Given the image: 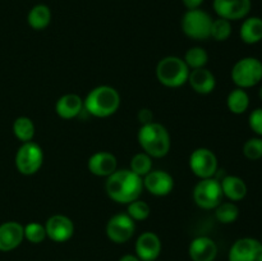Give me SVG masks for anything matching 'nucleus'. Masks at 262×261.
<instances>
[{"instance_id": "1", "label": "nucleus", "mask_w": 262, "mask_h": 261, "mask_svg": "<svg viewBox=\"0 0 262 261\" xmlns=\"http://www.w3.org/2000/svg\"><path fill=\"white\" fill-rule=\"evenodd\" d=\"M105 191L114 202L128 205L141 197L143 191V181L130 169H117L106 178Z\"/></svg>"}, {"instance_id": "2", "label": "nucleus", "mask_w": 262, "mask_h": 261, "mask_svg": "<svg viewBox=\"0 0 262 261\" xmlns=\"http://www.w3.org/2000/svg\"><path fill=\"white\" fill-rule=\"evenodd\" d=\"M119 106V92L107 84L95 87L83 99V109L95 118L112 117L118 112Z\"/></svg>"}, {"instance_id": "3", "label": "nucleus", "mask_w": 262, "mask_h": 261, "mask_svg": "<svg viewBox=\"0 0 262 261\" xmlns=\"http://www.w3.org/2000/svg\"><path fill=\"white\" fill-rule=\"evenodd\" d=\"M137 140L143 153L152 159H161L170 151L171 140L169 130L163 124L151 122L141 125L137 133Z\"/></svg>"}, {"instance_id": "4", "label": "nucleus", "mask_w": 262, "mask_h": 261, "mask_svg": "<svg viewBox=\"0 0 262 261\" xmlns=\"http://www.w3.org/2000/svg\"><path fill=\"white\" fill-rule=\"evenodd\" d=\"M191 69L182 58L168 55L160 59L156 66V78L163 86L169 89H178L188 82Z\"/></svg>"}, {"instance_id": "5", "label": "nucleus", "mask_w": 262, "mask_h": 261, "mask_svg": "<svg viewBox=\"0 0 262 261\" xmlns=\"http://www.w3.org/2000/svg\"><path fill=\"white\" fill-rule=\"evenodd\" d=\"M233 83L243 90L257 86L262 81V61L255 56H245L235 61L230 72Z\"/></svg>"}, {"instance_id": "6", "label": "nucleus", "mask_w": 262, "mask_h": 261, "mask_svg": "<svg viewBox=\"0 0 262 261\" xmlns=\"http://www.w3.org/2000/svg\"><path fill=\"white\" fill-rule=\"evenodd\" d=\"M211 25V15L200 8L187 10L181 22V27L184 35L196 41H205L210 38Z\"/></svg>"}, {"instance_id": "7", "label": "nucleus", "mask_w": 262, "mask_h": 261, "mask_svg": "<svg viewBox=\"0 0 262 261\" xmlns=\"http://www.w3.org/2000/svg\"><path fill=\"white\" fill-rule=\"evenodd\" d=\"M15 168L23 176H33L43 164V151L38 143L30 141L19 146L15 154Z\"/></svg>"}, {"instance_id": "8", "label": "nucleus", "mask_w": 262, "mask_h": 261, "mask_svg": "<svg viewBox=\"0 0 262 261\" xmlns=\"http://www.w3.org/2000/svg\"><path fill=\"white\" fill-rule=\"evenodd\" d=\"M223 189L220 181L215 177L200 179L193 188V200L200 209L212 210L223 201Z\"/></svg>"}, {"instance_id": "9", "label": "nucleus", "mask_w": 262, "mask_h": 261, "mask_svg": "<svg viewBox=\"0 0 262 261\" xmlns=\"http://www.w3.org/2000/svg\"><path fill=\"white\" fill-rule=\"evenodd\" d=\"M189 168L197 178H212L217 173L219 161L214 151L207 147H199L189 155Z\"/></svg>"}, {"instance_id": "10", "label": "nucleus", "mask_w": 262, "mask_h": 261, "mask_svg": "<svg viewBox=\"0 0 262 261\" xmlns=\"http://www.w3.org/2000/svg\"><path fill=\"white\" fill-rule=\"evenodd\" d=\"M136 222L127 212H118L113 215L106 223V237L115 245L127 243L135 235Z\"/></svg>"}, {"instance_id": "11", "label": "nucleus", "mask_w": 262, "mask_h": 261, "mask_svg": "<svg viewBox=\"0 0 262 261\" xmlns=\"http://www.w3.org/2000/svg\"><path fill=\"white\" fill-rule=\"evenodd\" d=\"M229 261H262L261 241L252 237H243L235 241L228 255Z\"/></svg>"}, {"instance_id": "12", "label": "nucleus", "mask_w": 262, "mask_h": 261, "mask_svg": "<svg viewBox=\"0 0 262 261\" xmlns=\"http://www.w3.org/2000/svg\"><path fill=\"white\" fill-rule=\"evenodd\" d=\"M43 225H45L48 238L55 243L67 242L74 234V223L67 215H51Z\"/></svg>"}, {"instance_id": "13", "label": "nucleus", "mask_w": 262, "mask_h": 261, "mask_svg": "<svg viewBox=\"0 0 262 261\" xmlns=\"http://www.w3.org/2000/svg\"><path fill=\"white\" fill-rule=\"evenodd\" d=\"M212 8L217 17L232 22L245 19L250 14L252 3L251 0H214Z\"/></svg>"}, {"instance_id": "14", "label": "nucleus", "mask_w": 262, "mask_h": 261, "mask_svg": "<svg viewBox=\"0 0 262 261\" xmlns=\"http://www.w3.org/2000/svg\"><path fill=\"white\" fill-rule=\"evenodd\" d=\"M143 189L156 197L168 196L174 188V178L165 170H151L142 178Z\"/></svg>"}, {"instance_id": "15", "label": "nucleus", "mask_w": 262, "mask_h": 261, "mask_svg": "<svg viewBox=\"0 0 262 261\" xmlns=\"http://www.w3.org/2000/svg\"><path fill=\"white\" fill-rule=\"evenodd\" d=\"M163 243L160 237L154 232H143L138 235L135 251L141 261H155L160 256Z\"/></svg>"}, {"instance_id": "16", "label": "nucleus", "mask_w": 262, "mask_h": 261, "mask_svg": "<svg viewBox=\"0 0 262 261\" xmlns=\"http://www.w3.org/2000/svg\"><path fill=\"white\" fill-rule=\"evenodd\" d=\"M87 168L94 176L107 178L118 169V160L109 151H97L89 158Z\"/></svg>"}, {"instance_id": "17", "label": "nucleus", "mask_w": 262, "mask_h": 261, "mask_svg": "<svg viewBox=\"0 0 262 261\" xmlns=\"http://www.w3.org/2000/svg\"><path fill=\"white\" fill-rule=\"evenodd\" d=\"M25 240L23 225L18 222H5L0 224V251L10 252L20 246Z\"/></svg>"}, {"instance_id": "18", "label": "nucleus", "mask_w": 262, "mask_h": 261, "mask_svg": "<svg viewBox=\"0 0 262 261\" xmlns=\"http://www.w3.org/2000/svg\"><path fill=\"white\" fill-rule=\"evenodd\" d=\"M188 255L192 261H215L217 256L216 242L207 235L193 238L188 246Z\"/></svg>"}, {"instance_id": "19", "label": "nucleus", "mask_w": 262, "mask_h": 261, "mask_svg": "<svg viewBox=\"0 0 262 261\" xmlns=\"http://www.w3.org/2000/svg\"><path fill=\"white\" fill-rule=\"evenodd\" d=\"M188 83L194 92L200 95H209L216 87V78L214 73L206 67L204 68L191 69L188 77Z\"/></svg>"}, {"instance_id": "20", "label": "nucleus", "mask_w": 262, "mask_h": 261, "mask_svg": "<svg viewBox=\"0 0 262 261\" xmlns=\"http://www.w3.org/2000/svg\"><path fill=\"white\" fill-rule=\"evenodd\" d=\"M83 109V99L77 94H66L55 102V113L61 119H74Z\"/></svg>"}, {"instance_id": "21", "label": "nucleus", "mask_w": 262, "mask_h": 261, "mask_svg": "<svg viewBox=\"0 0 262 261\" xmlns=\"http://www.w3.org/2000/svg\"><path fill=\"white\" fill-rule=\"evenodd\" d=\"M220 184H222L223 194L232 202L242 201L248 193L247 184L241 177L225 176L220 181Z\"/></svg>"}, {"instance_id": "22", "label": "nucleus", "mask_w": 262, "mask_h": 261, "mask_svg": "<svg viewBox=\"0 0 262 261\" xmlns=\"http://www.w3.org/2000/svg\"><path fill=\"white\" fill-rule=\"evenodd\" d=\"M239 37L247 45H255L262 41V18L246 17L239 28Z\"/></svg>"}, {"instance_id": "23", "label": "nucleus", "mask_w": 262, "mask_h": 261, "mask_svg": "<svg viewBox=\"0 0 262 261\" xmlns=\"http://www.w3.org/2000/svg\"><path fill=\"white\" fill-rule=\"evenodd\" d=\"M30 27L35 31H42L50 25L51 10L46 4H36L31 8L27 15Z\"/></svg>"}, {"instance_id": "24", "label": "nucleus", "mask_w": 262, "mask_h": 261, "mask_svg": "<svg viewBox=\"0 0 262 261\" xmlns=\"http://www.w3.org/2000/svg\"><path fill=\"white\" fill-rule=\"evenodd\" d=\"M250 95L246 90L235 87L234 90L228 94L227 97V106L230 113L235 115L245 114L250 107Z\"/></svg>"}, {"instance_id": "25", "label": "nucleus", "mask_w": 262, "mask_h": 261, "mask_svg": "<svg viewBox=\"0 0 262 261\" xmlns=\"http://www.w3.org/2000/svg\"><path fill=\"white\" fill-rule=\"evenodd\" d=\"M13 133H14L15 138L22 143L30 142L35 137V123L28 117H18L13 122Z\"/></svg>"}, {"instance_id": "26", "label": "nucleus", "mask_w": 262, "mask_h": 261, "mask_svg": "<svg viewBox=\"0 0 262 261\" xmlns=\"http://www.w3.org/2000/svg\"><path fill=\"white\" fill-rule=\"evenodd\" d=\"M214 210L215 217L222 224H233L239 217V207L237 206L235 202L222 201Z\"/></svg>"}, {"instance_id": "27", "label": "nucleus", "mask_w": 262, "mask_h": 261, "mask_svg": "<svg viewBox=\"0 0 262 261\" xmlns=\"http://www.w3.org/2000/svg\"><path fill=\"white\" fill-rule=\"evenodd\" d=\"M183 60L186 61L189 69L204 68L209 63V54L201 46H193L186 51Z\"/></svg>"}, {"instance_id": "28", "label": "nucleus", "mask_w": 262, "mask_h": 261, "mask_svg": "<svg viewBox=\"0 0 262 261\" xmlns=\"http://www.w3.org/2000/svg\"><path fill=\"white\" fill-rule=\"evenodd\" d=\"M233 28L232 22L224 18L217 17L216 19H212L211 31H210V37L214 38L215 41H227L232 36Z\"/></svg>"}, {"instance_id": "29", "label": "nucleus", "mask_w": 262, "mask_h": 261, "mask_svg": "<svg viewBox=\"0 0 262 261\" xmlns=\"http://www.w3.org/2000/svg\"><path fill=\"white\" fill-rule=\"evenodd\" d=\"M130 170L141 178L152 170V158L146 153H138L130 159Z\"/></svg>"}, {"instance_id": "30", "label": "nucleus", "mask_w": 262, "mask_h": 261, "mask_svg": "<svg viewBox=\"0 0 262 261\" xmlns=\"http://www.w3.org/2000/svg\"><path fill=\"white\" fill-rule=\"evenodd\" d=\"M23 230H25V240L32 245H40L48 238L45 225L37 222H31L23 225Z\"/></svg>"}, {"instance_id": "31", "label": "nucleus", "mask_w": 262, "mask_h": 261, "mask_svg": "<svg viewBox=\"0 0 262 261\" xmlns=\"http://www.w3.org/2000/svg\"><path fill=\"white\" fill-rule=\"evenodd\" d=\"M127 214L129 215L135 222H143V220H146L150 216L151 207L147 202L138 199L127 205Z\"/></svg>"}, {"instance_id": "32", "label": "nucleus", "mask_w": 262, "mask_h": 261, "mask_svg": "<svg viewBox=\"0 0 262 261\" xmlns=\"http://www.w3.org/2000/svg\"><path fill=\"white\" fill-rule=\"evenodd\" d=\"M243 155L251 161H257L262 159V137H251L243 145Z\"/></svg>"}, {"instance_id": "33", "label": "nucleus", "mask_w": 262, "mask_h": 261, "mask_svg": "<svg viewBox=\"0 0 262 261\" xmlns=\"http://www.w3.org/2000/svg\"><path fill=\"white\" fill-rule=\"evenodd\" d=\"M248 125L256 136L262 137V107H256L255 110L250 113Z\"/></svg>"}, {"instance_id": "34", "label": "nucleus", "mask_w": 262, "mask_h": 261, "mask_svg": "<svg viewBox=\"0 0 262 261\" xmlns=\"http://www.w3.org/2000/svg\"><path fill=\"white\" fill-rule=\"evenodd\" d=\"M137 118H138V122L141 123V124H148V123L154 122V114L152 112H151L150 109H140V112H138L137 114Z\"/></svg>"}, {"instance_id": "35", "label": "nucleus", "mask_w": 262, "mask_h": 261, "mask_svg": "<svg viewBox=\"0 0 262 261\" xmlns=\"http://www.w3.org/2000/svg\"><path fill=\"white\" fill-rule=\"evenodd\" d=\"M205 0H182L184 7L187 8V10L189 9H199L202 4H204Z\"/></svg>"}, {"instance_id": "36", "label": "nucleus", "mask_w": 262, "mask_h": 261, "mask_svg": "<svg viewBox=\"0 0 262 261\" xmlns=\"http://www.w3.org/2000/svg\"><path fill=\"white\" fill-rule=\"evenodd\" d=\"M119 261H141V260L137 257V255H132V253H127V255H123L122 257L119 258Z\"/></svg>"}, {"instance_id": "37", "label": "nucleus", "mask_w": 262, "mask_h": 261, "mask_svg": "<svg viewBox=\"0 0 262 261\" xmlns=\"http://www.w3.org/2000/svg\"><path fill=\"white\" fill-rule=\"evenodd\" d=\"M258 99H260L262 101V86L260 87V89H258Z\"/></svg>"}, {"instance_id": "38", "label": "nucleus", "mask_w": 262, "mask_h": 261, "mask_svg": "<svg viewBox=\"0 0 262 261\" xmlns=\"http://www.w3.org/2000/svg\"><path fill=\"white\" fill-rule=\"evenodd\" d=\"M261 243H262V240H261Z\"/></svg>"}, {"instance_id": "39", "label": "nucleus", "mask_w": 262, "mask_h": 261, "mask_svg": "<svg viewBox=\"0 0 262 261\" xmlns=\"http://www.w3.org/2000/svg\"><path fill=\"white\" fill-rule=\"evenodd\" d=\"M155 261H158V260H155Z\"/></svg>"}]
</instances>
